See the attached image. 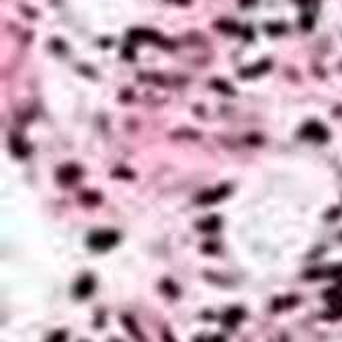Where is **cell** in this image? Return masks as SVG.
I'll return each instance as SVG.
<instances>
[{
    "label": "cell",
    "instance_id": "1",
    "mask_svg": "<svg viewBox=\"0 0 342 342\" xmlns=\"http://www.w3.org/2000/svg\"><path fill=\"white\" fill-rule=\"evenodd\" d=\"M119 242V234L111 230H100L88 236V246L95 250H107L111 246H115Z\"/></svg>",
    "mask_w": 342,
    "mask_h": 342
},
{
    "label": "cell",
    "instance_id": "2",
    "mask_svg": "<svg viewBox=\"0 0 342 342\" xmlns=\"http://www.w3.org/2000/svg\"><path fill=\"white\" fill-rule=\"evenodd\" d=\"M301 138L303 140H312V142H326L328 140V129L324 127L322 123H316V121H310L301 129Z\"/></svg>",
    "mask_w": 342,
    "mask_h": 342
},
{
    "label": "cell",
    "instance_id": "3",
    "mask_svg": "<svg viewBox=\"0 0 342 342\" xmlns=\"http://www.w3.org/2000/svg\"><path fill=\"white\" fill-rule=\"evenodd\" d=\"M93 289H95V279L90 277V275H84L80 281L76 283L74 293L78 295V297H88V295L93 293Z\"/></svg>",
    "mask_w": 342,
    "mask_h": 342
},
{
    "label": "cell",
    "instance_id": "4",
    "mask_svg": "<svg viewBox=\"0 0 342 342\" xmlns=\"http://www.w3.org/2000/svg\"><path fill=\"white\" fill-rule=\"evenodd\" d=\"M227 193H230V187L223 185V187H218L215 191H209V193H203V195L197 199L199 203H205V205H209V203H215V201H220L221 197H225Z\"/></svg>",
    "mask_w": 342,
    "mask_h": 342
},
{
    "label": "cell",
    "instance_id": "5",
    "mask_svg": "<svg viewBox=\"0 0 342 342\" xmlns=\"http://www.w3.org/2000/svg\"><path fill=\"white\" fill-rule=\"evenodd\" d=\"M58 176H60L62 182H74V180H78V176H80V168L74 166V164H68V166L60 168Z\"/></svg>",
    "mask_w": 342,
    "mask_h": 342
},
{
    "label": "cell",
    "instance_id": "6",
    "mask_svg": "<svg viewBox=\"0 0 342 342\" xmlns=\"http://www.w3.org/2000/svg\"><path fill=\"white\" fill-rule=\"evenodd\" d=\"M242 316H244L242 307H232V310H227V312L223 314V322H225L227 328H234L238 322L242 320Z\"/></svg>",
    "mask_w": 342,
    "mask_h": 342
},
{
    "label": "cell",
    "instance_id": "7",
    "mask_svg": "<svg viewBox=\"0 0 342 342\" xmlns=\"http://www.w3.org/2000/svg\"><path fill=\"white\" fill-rule=\"evenodd\" d=\"M270 68V62H260L258 66H252V68H244V70L240 72L242 78H252V76H260V74H265L267 70Z\"/></svg>",
    "mask_w": 342,
    "mask_h": 342
},
{
    "label": "cell",
    "instance_id": "8",
    "mask_svg": "<svg viewBox=\"0 0 342 342\" xmlns=\"http://www.w3.org/2000/svg\"><path fill=\"white\" fill-rule=\"evenodd\" d=\"M199 227H201L203 232H215V230L220 227V220H218V218H207L205 221L199 223Z\"/></svg>",
    "mask_w": 342,
    "mask_h": 342
},
{
    "label": "cell",
    "instance_id": "9",
    "mask_svg": "<svg viewBox=\"0 0 342 342\" xmlns=\"http://www.w3.org/2000/svg\"><path fill=\"white\" fill-rule=\"evenodd\" d=\"M123 322H125V328H127V330H129V332L133 334V338H138L140 342H144V336L140 334V330H138V328H135V324H133V320H131V318H129V316H123Z\"/></svg>",
    "mask_w": 342,
    "mask_h": 342
},
{
    "label": "cell",
    "instance_id": "10",
    "mask_svg": "<svg viewBox=\"0 0 342 342\" xmlns=\"http://www.w3.org/2000/svg\"><path fill=\"white\" fill-rule=\"evenodd\" d=\"M213 88L221 90V93H225V95H234V88H232V86H227L225 82H220V80H213Z\"/></svg>",
    "mask_w": 342,
    "mask_h": 342
},
{
    "label": "cell",
    "instance_id": "11",
    "mask_svg": "<svg viewBox=\"0 0 342 342\" xmlns=\"http://www.w3.org/2000/svg\"><path fill=\"white\" fill-rule=\"evenodd\" d=\"M218 27L220 29H227V33H238V31H240V29H238V25H234V23H227V21L218 23Z\"/></svg>",
    "mask_w": 342,
    "mask_h": 342
},
{
    "label": "cell",
    "instance_id": "12",
    "mask_svg": "<svg viewBox=\"0 0 342 342\" xmlns=\"http://www.w3.org/2000/svg\"><path fill=\"white\" fill-rule=\"evenodd\" d=\"M312 25H314V17H312L310 13L303 15V17H301V27H303L305 31H310V29H312Z\"/></svg>",
    "mask_w": 342,
    "mask_h": 342
},
{
    "label": "cell",
    "instance_id": "13",
    "mask_svg": "<svg viewBox=\"0 0 342 342\" xmlns=\"http://www.w3.org/2000/svg\"><path fill=\"white\" fill-rule=\"evenodd\" d=\"M267 29H269V33H283V31H287V27L285 25H267Z\"/></svg>",
    "mask_w": 342,
    "mask_h": 342
},
{
    "label": "cell",
    "instance_id": "14",
    "mask_svg": "<svg viewBox=\"0 0 342 342\" xmlns=\"http://www.w3.org/2000/svg\"><path fill=\"white\" fill-rule=\"evenodd\" d=\"M66 340V332L64 330H60V332H55L51 338H49V342H64Z\"/></svg>",
    "mask_w": 342,
    "mask_h": 342
},
{
    "label": "cell",
    "instance_id": "15",
    "mask_svg": "<svg viewBox=\"0 0 342 342\" xmlns=\"http://www.w3.org/2000/svg\"><path fill=\"white\" fill-rule=\"evenodd\" d=\"M252 2H256V0H242V6H248V4H252Z\"/></svg>",
    "mask_w": 342,
    "mask_h": 342
},
{
    "label": "cell",
    "instance_id": "16",
    "mask_svg": "<svg viewBox=\"0 0 342 342\" xmlns=\"http://www.w3.org/2000/svg\"><path fill=\"white\" fill-rule=\"evenodd\" d=\"M82 342H84V340H82Z\"/></svg>",
    "mask_w": 342,
    "mask_h": 342
}]
</instances>
